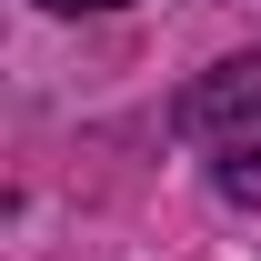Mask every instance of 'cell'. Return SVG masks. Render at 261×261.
<instances>
[{"mask_svg": "<svg viewBox=\"0 0 261 261\" xmlns=\"http://www.w3.org/2000/svg\"><path fill=\"white\" fill-rule=\"evenodd\" d=\"M181 130L221 161V191L261 211V61H221L181 91Z\"/></svg>", "mask_w": 261, "mask_h": 261, "instance_id": "6da1fadb", "label": "cell"}, {"mask_svg": "<svg viewBox=\"0 0 261 261\" xmlns=\"http://www.w3.org/2000/svg\"><path fill=\"white\" fill-rule=\"evenodd\" d=\"M40 10H121V0H40Z\"/></svg>", "mask_w": 261, "mask_h": 261, "instance_id": "7a4b0ae2", "label": "cell"}]
</instances>
